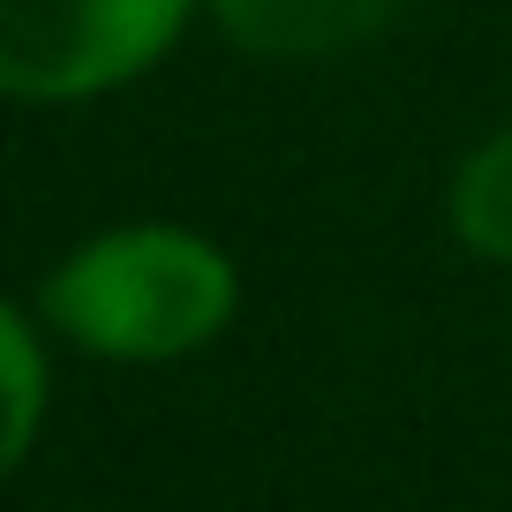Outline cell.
Wrapping results in <instances>:
<instances>
[{"instance_id":"cell-5","label":"cell","mask_w":512,"mask_h":512,"mask_svg":"<svg viewBox=\"0 0 512 512\" xmlns=\"http://www.w3.org/2000/svg\"><path fill=\"white\" fill-rule=\"evenodd\" d=\"M46 422V354H38L31 324L0 302V482L23 467Z\"/></svg>"},{"instance_id":"cell-2","label":"cell","mask_w":512,"mask_h":512,"mask_svg":"<svg viewBox=\"0 0 512 512\" xmlns=\"http://www.w3.org/2000/svg\"><path fill=\"white\" fill-rule=\"evenodd\" d=\"M196 0H0V98H91L144 76Z\"/></svg>"},{"instance_id":"cell-3","label":"cell","mask_w":512,"mask_h":512,"mask_svg":"<svg viewBox=\"0 0 512 512\" xmlns=\"http://www.w3.org/2000/svg\"><path fill=\"white\" fill-rule=\"evenodd\" d=\"M219 31L264 61H339L392 23V0H211Z\"/></svg>"},{"instance_id":"cell-4","label":"cell","mask_w":512,"mask_h":512,"mask_svg":"<svg viewBox=\"0 0 512 512\" xmlns=\"http://www.w3.org/2000/svg\"><path fill=\"white\" fill-rule=\"evenodd\" d=\"M452 226H460V241L475 256L512 264V128L475 144L467 166L452 174Z\"/></svg>"},{"instance_id":"cell-1","label":"cell","mask_w":512,"mask_h":512,"mask_svg":"<svg viewBox=\"0 0 512 512\" xmlns=\"http://www.w3.org/2000/svg\"><path fill=\"white\" fill-rule=\"evenodd\" d=\"M46 317L98 362H181L234 317V264L189 226H113L46 279Z\"/></svg>"}]
</instances>
